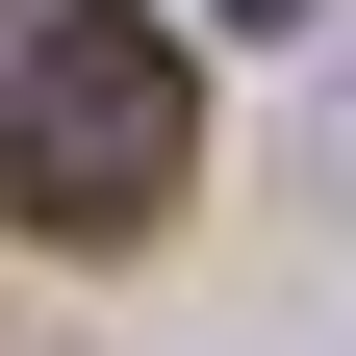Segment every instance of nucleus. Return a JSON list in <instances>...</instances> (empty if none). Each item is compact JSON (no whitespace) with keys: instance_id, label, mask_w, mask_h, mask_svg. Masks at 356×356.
Here are the masks:
<instances>
[{"instance_id":"f257e3e1","label":"nucleus","mask_w":356,"mask_h":356,"mask_svg":"<svg viewBox=\"0 0 356 356\" xmlns=\"http://www.w3.org/2000/svg\"><path fill=\"white\" fill-rule=\"evenodd\" d=\"M0 204L26 229H153L178 204V153H204V102H178V26H127V0H51L26 26V102H0Z\"/></svg>"},{"instance_id":"f03ea898","label":"nucleus","mask_w":356,"mask_h":356,"mask_svg":"<svg viewBox=\"0 0 356 356\" xmlns=\"http://www.w3.org/2000/svg\"><path fill=\"white\" fill-rule=\"evenodd\" d=\"M204 26H305V0H204Z\"/></svg>"}]
</instances>
